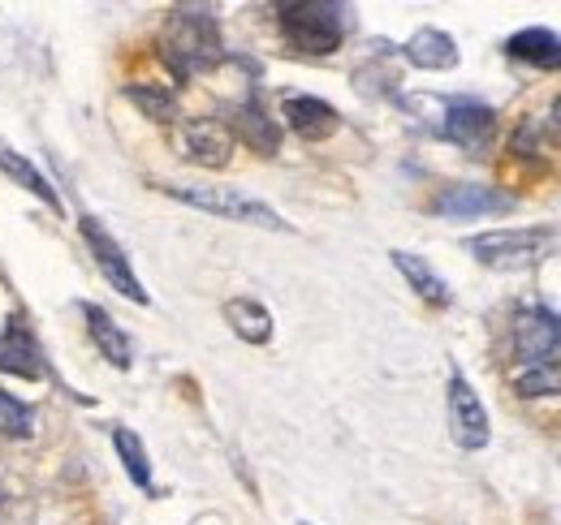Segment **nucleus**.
<instances>
[{"label":"nucleus","mask_w":561,"mask_h":525,"mask_svg":"<svg viewBox=\"0 0 561 525\" xmlns=\"http://www.w3.org/2000/svg\"><path fill=\"white\" fill-rule=\"evenodd\" d=\"M82 319H87V331H91V340L100 345V353L113 362V366H130L135 362V345H130V336L122 331V324H113V315L104 311V306H95V302H82Z\"/></svg>","instance_id":"13"},{"label":"nucleus","mask_w":561,"mask_h":525,"mask_svg":"<svg viewBox=\"0 0 561 525\" xmlns=\"http://www.w3.org/2000/svg\"><path fill=\"white\" fill-rule=\"evenodd\" d=\"M126 95L142 108V117L151 121H178V95L169 86H151V82H135L126 86Z\"/></svg>","instance_id":"21"},{"label":"nucleus","mask_w":561,"mask_h":525,"mask_svg":"<svg viewBox=\"0 0 561 525\" xmlns=\"http://www.w3.org/2000/svg\"><path fill=\"white\" fill-rule=\"evenodd\" d=\"M0 173H4V177H13V182H22V186H26L31 195L44 198V202H48L53 211H61V195H57V190H53V186L44 182V173H39V168H35L31 160H22L18 151H9L4 142H0Z\"/></svg>","instance_id":"19"},{"label":"nucleus","mask_w":561,"mask_h":525,"mask_svg":"<svg viewBox=\"0 0 561 525\" xmlns=\"http://www.w3.org/2000/svg\"><path fill=\"white\" fill-rule=\"evenodd\" d=\"M0 504H4V495H0Z\"/></svg>","instance_id":"25"},{"label":"nucleus","mask_w":561,"mask_h":525,"mask_svg":"<svg viewBox=\"0 0 561 525\" xmlns=\"http://www.w3.org/2000/svg\"><path fill=\"white\" fill-rule=\"evenodd\" d=\"M225 324L233 328V336H242L247 345H268L273 340V315L255 298H229L225 302Z\"/></svg>","instance_id":"17"},{"label":"nucleus","mask_w":561,"mask_h":525,"mask_svg":"<svg viewBox=\"0 0 561 525\" xmlns=\"http://www.w3.org/2000/svg\"><path fill=\"white\" fill-rule=\"evenodd\" d=\"M160 190L169 198H178V202H186V207H199V211H208V215L233 220V224H255V229H273V233H285V229H289L268 202L242 195L238 186H178V182H169V186H160Z\"/></svg>","instance_id":"3"},{"label":"nucleus","mask_w":561,"mask_h":525,"mask_svg":"<svg viewBox=\"0 0 561 525\" xmlns=\"http://www.w3.org/2000/svg\"><path fill=\"white\" fill-rule=\"evenodd\" d=\"M280 35L307 52V57H329L342 48L346 35V9L329 0H302V4H280L277 9Z\"/></svg>","instance_id":"2"},{"label":"nucleus","mask_w":561,"mask_h":525,"mask_svg":"<svg viewBox=\"0 0 561 525\" xmlns=\"http://www.w3.org/2000/svg\"><path fill=\"white\" fill-rule=\"evenodd\" d=\"M514 349L527 362H558L553 353H561V315L549 311H518L514 315Z\"/></svg>","instance_id":"8"},{"label":"nucleus","mask_w":561,"mask_h":525,"mask_svg":"<svg viewBox=\"0 0 561 525\" xmlns=\"http://www.w3.org/2000/svg\"><path fill=\"white\" fill-rule=\"evenodd\" d=\"M31 427H35V413L18 400V396L0 393V435H9V440H26L31 435Z\"/></svg>","instance_id":"23"},{"label":"nucleus","mask_w":561,"mask_h":525,"mask_svg":"<svg viewBox=\"0 0 561 525\" xmlns=\"http://www.w3.org/2000/svg\"><path fill=\"white\" fill-rule=\"evenodd\" d=\"M402 57H407L415 69H427V73H440V69L458 66V48H454V39H449L445 31H436V26L415 31V35L407 39Z\"/></svg>","instance_id":"14"},{"label":"nucleus","mask_w":561,"mask_h":525,"mask_svg":"<svg viewBox=\"0 0 561 525\" xmlns=\"http://www.w3.org/2000/svg\"><path fill=\"white\" fill-rule=\"evenodd\" d=\"M280 117H285L289 130L298 133V138H307V142H320V138L337 133V126H342L337 108L324 104V100H316V95H285Z\"/></svg>","instance_id":"11"},{"label":"nucleus","mask_w":561,"mask_h":525,"mask_svg":"<svg viewBox=\"0 0 561 525\" xmlns=\"http://www.w3.org/2000/svg\"><path fill=\"white\" fill-rule=\"evenodd\" d=\"M514 198L492 190V186H445L440 195L432 198V211L436 215H454V220H467V215H496V211H510Z\"/></svg>","instance_id":"10"},{"label":"nucleus","mask_w":561,"mask_h":525,"mask_svg":"<svg viewBox=\"0 0 561 525\" xmlns=\"http://www.w3.org/2000/svg\"><path fill=\"white\" fill-rule=\"evenodd\" d=\"M182 155L204 164V168H225L233 155V133L225 121H211V117L186 121L182 126Z\"/></svg>","instance_id":"9"},{"label":"nucleus","mask_w":561,"mask_h":525,"mask_svg":"<svg viewBox=\"0 0 561 525\" xmlns=\"http://www.w3.org/2000/svg\"><path fill=\"white\" fill-rule=\"evenodd\" d=\"M492 130H496V113L489 104H480V100H445L440 104V133L454 147L480 155V151H489Z\"/></svg>","instance_id":"7"},{"label":"nucleus","mask_w":561,"mask_h":525,"mask_svg":"<svg viewBox=\"0 0 561 525\" xmlns=\"http://www.w3.org/2000/svg\"><path fill=\"white\" fill-rule=\"evenodd\" d=\"M505 52L536 69H561V35L545 31V26H527V31L505 39Z\"/></svg>","instance_id":"15"},{"label":"nucleus","mask_w":561,"mask_h":525,"mask_svg":"<svg viewBox=\"0 0 561 525\" xmlns=\"http://www.w3.org/2000/svg\"><path fill=\"white\" fill-rule=\"evenodd\" d=\"M549 126H553V133L561 138V95L553 100V108H549Z\"/></svg>","instance_id":"24"},{"label":"nucleus","mask_w":561,"mask_h":525,"mask_svg":"<svg viewBox=\"0 0 561 525\" xmlns=\"http://www.w3.org/2000/svg\"><path fill=\"white\" fill-rule=\"evenodd\" d=\"M514 388H518V396L561 393V366L558 362H527L514 371Z\"/></svg>","instance_id":"22"},{"label":"nucleus","mask_w":561,"mask_h":525,"mask_svg":"<svg viewBox=\"0 0 561 525\" xmlns=\"http://www.w3.org/2000/svg\"><path fill=\"white\" fill-rule=\"evenodd\" d=\"M160 52L178 78H195L220 61V31L216 18L204 9H173L164 22Z\"/></svg>","instance_id":"1"},{"label":"nucleus","mask_w":561,"mask_h":525,"mask_svg":"<svg viewBox=\"0 0 561 525\" xmlns=\"http://www.w3.org/2000/svg\"><path fill=\"white\" fill-rule=\"evenodd\" d=\"M229 133H238V142H247V147L260 151V155H277V147H280L277 121L260 108V100H247V104H238V108L229 113Z\"/></svg>","instance_id":"12"},{"label":"nucleus","mask_w":561,"mask_h":525,"mask_svg":"<svg viewBox=\"0 0 561 525\" xmlns=\"http://www.w3.org/2000/svg\"><path fill=\"white\" fill-rule=\"evenodd\" d=\"M393 267L407 276V284L420 293L427 306H449V298H454V293H449V284L432 271V262L427 259L411 255V250H393Z\"/></svg>","instance_id":"18"},{"label":"nucleus","mask_w":561,"mask_h":525,"mask_svg":"<svg viewBox=\"0 0 561 525\" xmlns=\"http://www.w3.org/2000/svg\"><path fill=\"white\" fill-rule=\"evenodd\" d=\"M82 237H87V250H91V259H95V267H100V276H104L122 298H130V302L147 306V289L139 284V276H135V267H130V259H126L122 242H117L95 215H82Z\"/></svg>","instance_id":"5"},{"label":"nucleus","mask_w":561,"mask_h":525,"mask_svg":"<svg viewBox=\"0 0 561 525\" xmlns=\"http://www.w3.org/2000/svg\"><path fill=\"white\" fill-rule=\"evenodd\" d=\"M545 246H549L545 229H492V233H480L467 242V250L484 267H501V271L536 262L545 255Z\"/></svg>","instance_id":"4"},{"label":"nucleus","mask_w":561,"mask_h":525,"mask_svg":"<svg viewBox=\"0 0 561 525\" xmlns=\"http://www.w3.org/2000/svg\"><path fill=\"white\" fill-rule=\"evenodd\" d=\"M113 448H117V457L126 465V474L135 478V487L151 491V465H147V448H142L139 435L130 427H113Z\"/></svg>","instance_id":"20"},{"label":"nucleus","mask_w":561,"mask_h":525,"mask_svg":"<svg viewBox=\"0 0 561 525\" xmlns=\"http://www.w3.org/2000/svg\"><path fill=\"white\" fill-rule=\"evenodd\" d=\"M445 405H449V435H454V444L458 448H467V453H480L484 444H489V409H484V400L480 393L454 371L449 375V393H445Z\"/></svg>","instance_id":"6"},{"label":"nucleus","mask_w":561,"mask_h":525,"mask_svg":"<svg viewBox=\"0 0 561 525\" xmlns=\"http://www.w3.org/2000/svg\"><path fill=\"white\" fill-rule=\"evenodd\" d=\"M0 371L4 375H18V380H39L44 375V362H39V345L31 340V331L22 324L0 336Z\"/></svg>","instance_id":"16"}]
</instances>
